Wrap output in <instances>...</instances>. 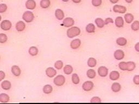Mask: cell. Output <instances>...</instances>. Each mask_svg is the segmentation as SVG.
Instances as JSON below:
<instances>
[{
  "instance_id": "cell-20",
  "label": "cell",
  "mask_w": 139,
  "mask_h": 104,
  "mask_svg": "<svg viewBox=\"0 0 139 104\" xmlns=\"http://www.w3.org/2000/svg\"><path fill=\"white\" fill-rule=\"evenodd\" d=\"M38 49L37 47L35 46H32L29 48L28 50V53L31 56H36L37 54H38Z\"/></svg>"
},
{
  "instance_id": "cell-28",
  "label": "cell",
  "mask_w": 139,
  "mask_h": 104,
  "mask_svg": "<svg viewBox=\"0 0 139 104\" xmlns=\"http://www.w3.org/2000/svg\"><path fill=\"white\" fill-rule=\"evenodd\" d=\"M87 32L89 33H92L95 32V26L93 23H89L86 26Z\"/></svg>"
},
{
  "instance_id": "cell-5",
  "label": "cell",
  "mask_w": 139,
  "mask_h": 104,
  "mask_svg": "<svg viewBox=\"0 0 139 104\" xmlns=\"http://www.w3.org/2000/svg\"><path fill=\"white\" fill-rule=\"evenodd\" d=\"M113 11L115 13L124 14L127 11V8L125 6L116 4L113 7Z\"/></svg>"
},
{
  "instance_id": "cell-16",
  "label": "cell",
  "mask_w": 139,
  "mask_h": 104,
  "mask_svg": "<svg viewBox=\"0 0 139 104\" xmlns=\"http://www.w3.org/2000/svg\"><path fill=\"white\" fill-rule=\"evenodd\" d=\"M119 77H120L119 72L116 71H112L109 74V78L111 80L113 81L117 80V79H119Z\"/></svg>"
},
{
  "instance_id": "cell-41",
  "label": "cell",
  "mask_w": 139,
  "mask_h": 104,
  "mask_svg": "<svg viewBox=\"0 0 139 104\" xmlns=\"http://www.w3.org/2000/svg\"><path fill=\"white\" fill-rule=\"evenodd\" d=\"M104 22H105V24H108L109 23H113L114 21L113 19H111L110 18H108L105 20Z\"/></svg>"
},
{
  "instance_id": "cell-29",
  "label": "cell",
  "mask_w": 139,
  "mask_h": 104,
  "mask_svg": "<svg viewBox=\"0 0 139 104\" xmlns=\"http://www.w3.org/2000/svg\"><path fill=\"white\" fill-rule=\"evenodd\" d=\"M125 19L127 23H130L133 21L134 16L130 13H127L125 15Z\"/></svg>"
},
{
  "instance_id": "cell-48",
  "label": "cell",
  "mask_w": 139,
  "mask_h": 104,
  "mask_svg": "<svg viewBox=\"0 0 139 104\" xmlns=\"http://www.w3.org/2000/svg\"><path fill=\"white\" fill-rule=\"evenodd\" d=\"M1 19H2V18H1V15H0V21H1Z\"/></svg>"
},
{
  "instance_id": "cell-26",
  "label": "cell",
  "mask_w": 139,
  "mask_h": 104,
  "mask_svg": "<svg viewBox=\"0 0 139 104\" xmlns=\"http://www.w3.org/2000/svg\"><path fill=\"white\" fill-rule=\"evenodd\" d=\"M116 44L120 46H124L127 44V40L125 38L120 37L116 40Z\"/></svg>"
},
{
  "instance_id": "cell-43",
  "label": "cell",
  "mask_w": 139,
  "mask_h": 104,
  "mask_svg": "<svg viewBox=\"0 0 139 104\" xmlns=\"http://www.w3.org/2000/svg\"><path fill=\"white\" fill-rule=\"evenodd\" d=\"M135 49L136 51L139 52V42L137 43L135 45Z\"/></svg>"
},
{
  "instance_id": "cell-17",
  "label": "cell",
  "mask_w": 139,
  "mask_h": 104,
  "mask_svg": "<svg viewBox=\"0 0 139 104\" xmlns=\"http://www.w3.org/2000/svg\"><path fill=\"white\" fill-rule=\"evenodd\" d=\"M115 25L117 27L121 28L123 26L124 20L122 17L119 16V17H117L116 18L115 21Z\"/></svg>"
},
{
  "instance_id": "cell-23",
  "label": "cell",
  "mask_w": 139,
  "mask_h": 104,
  "mask_svg": "<svg viewBox=\"0 0 139 104\" xmlns=\"http://www.w3.org/2000/svg\"><path fill=\"white\" fill-rule=\"evenodd\" d=\"M73 68L71 65H67L64 67V73L66 75L71 74L73 72Z\"/></svg>"
},
{
  "instance_id": "cell-14",
  "label": "cell",
  "mask_w": 139,
  "mask_h": 104,
  "mask_svg": "<svg viewBox=\"0 0 139 104\" xmlns=\"http://www.w3.org/2000/svg\"><path fill=\"white\" fill-rule=\"evenodd\" d=\"M15 28L18 32H22L26 28V24L24 22L20 21L16 24Z\"/></svg>"
},
{
  "instance_id": "cell-21",
  "label": "cell",
  "mask_w": 139,
  "mask_h": 104,
  "mask_svg": "<svg viewBox=\"0 0 139 104\" xmlns=\"http://www.w3.org/2000/svg\"><path fill=\"white\" fill-rule=\"evenodd\" d=\"M111 90L114 92H119L121 89V86L117 82H114L111 85Z\"/></svg>"
},
{
  "instance_id": "cell-24",
  "label": "cell",
  "mask_w": 139,
  "mask_h": 104,
  "mask_svg": "<svg viewBox=\"0 0 139 104\" xmlns=\"http://www.w3.org/2000/svg\"><path fill=\"white\" fill-rule=\"evenodd\" d=\"M95 22L96 24L97 25V27L100 28H103L105 25L104 21L102 19H101V18L96 19L95 20Z\"/></svg>"
},
{
  "instance_id": "cell-30",
  "label": "cell",
  "mask_w": 139,
  "mask_h": 104,
  "mask_svg": "<svg viewBox=\"0 0 139 104\" xmlns=\"http://www.w3.org/2000/svg\"><path fill=\"white\" fill-rule=\"evenodd\" d=\"M87 75L90 79H94L96 75V71L92 69L88 70L87 72Z\"/></svg>"
},
{
  "instance_id": "cell-40",
  "label": "cell",
  "mask_w": 139,
  "mask_h": 104,
  "mask_svg": "<svg viewBox=\"0 0 139 104\" xmlns=\"http://www.w3.org/2000/svg\"><path fill=\"white\" fill-rule=\"evenodd\" d=\"M133 82L135 85H139V75H135L133 77Z\"/></svg>"
},
{
  "instance_id": "cell-46",
  "label": "cell",
  "mask_w": 139,
  "mask_h": 104,
  "mask_svg": "<svg viewBox=\"0 0 139 104\" xmlns=\"http://www.w3.org/2000/svg\"><path fill=\"white\" fill-rule=\"evenodd\" d=\"M126 2L128 3H130L132 2V1H133V0H125Z\"/></svg>"
},
{
  "instance_id": "cell-42",
  "label": "cell",
  "mask_w": 139,
  "mask_h": 104,
  "mask_svg": "<svg viewBox=\"0 0 139 104\" xmlns=\"http://www.w3.org/2000/svg\"><path fill=\"white\" fill-rule=\"evenodd\" d=\"M5 76H6V74H5V73L3 71H0V81L3 80L4 79Z\"/></svg>"
},
{
  "instance_id": "cell-38",
  "label": "cell",
  "mask_w": 139,
  "mask_h": 104,
  "mask_svg": "<svg viewBox=\"0 0 139 104\" xmlns=\"http://www.w3.org/2000/svg\"><path fill=\"white\" fill-rule=\"evenodd\" d=\"M102 1V0H92V4L95 7H98L101 6Z\"/></svg>"
},
{
  "instance_id": "cell-10",
  "label": "cell",
  "mask_w": 139,
  "mask_h": 104,
  "mask_svg": "<svg viewBox=\"0 0 139 104\" xmlns=\"http://www.w3.org/2000/svg\"><path fill=\"white\" fill-rule=\"evenodd\" d=\"M26 8L29 10H33L36 7V2L34 0H27L25 4Z\"/></svg>"
},
{
  "instance_id": "cell-49",
  "label": "cell",
  "mask_w": 139,
  "mask_h": 104,
  "mask_svg": "<svg viewBox=\"0 0 139 104\" xmlns=\"http://www.w3.org/2000/svg\"><path fill=\"white\" fill-rule=\"evenodd\" d=\"M0 59H1V57H0Z\"/></svg>"
},
{
  "instance_id": "cell-32",
  "label": "cell",
  "mask_w": 139,
  "mask_h": 104,
  "mask_svg": "<svg viewBox=\"0 0 139 104\" xmlns=\"http://www.w3.org/2000/svg\"><path fill=\"white\" fill-rule=\"evenodd\" d=\"M79 77L77 74L74 73L72 75V81L74 84L77 85L79 83Z\"/></svg>"
},
{
  "instance_id": "cell-22",
  "label": "cell",
  "mask_w": 139,
  "mask_h": 104,
  "mask_svg": "<svg viewBox=\"0 0 139 104\" xmlns=\"http://www.w3.org/2000/svg\"><path fill=\"white\" fill-rule=\"evenodd\" d=\"M51 4V1L50 0H41L40 2V7L42 8L46 9L49 8Z\"/></svg>"
},
{
  "instance_id": "cell-2",
  "label": "cell",
  "mask_w": 139,
  "mask_h": 104,
  "mask_svg": "<svg viewBox=\"0 0 139 104\" xmlns=\"http://www.w3.org/2000/svg\"><path fill=\"white\" fill-rule=\"evenodd\" d=\"M22 19L25 22L30 23L34 20V15L32 12L30 11H26L23 14Z\"/></svg>"
},
{
  "instance_id": "cell-11",
  "label": "cell",
  "mask_w": 139,
  "mask_h": 104,
  "mask_svg": "<svg viewBox=\"0 0 139 104\" xmlns=\"http://www.w3.org/2000/svg\"><path fill=\"white\" fill-rule=\"evenodd\" d=\"M81 45V41L79 39H74L71 41V42L70 44V47L73 49H76L79 47Z\"/></svg>"
},
{
  "instance_id": "cell-3",
  "label": "cell",
  "mask_w": 139,
  "mask_h": 104,
  "mask_svg": "<svg viewBox=\"0 0 139 104\" xmlns=\"http://www.w3.org/2000/svg\"><path fill=\"white\" fill-rule=\"evenodd\" d=\"M54 84L57 86H61L65 82V77L63 75H58L53 80Z\"/></svg>"
},
{
  "instance_id": "cell-25",
  "label": "cell",
  "mask_w": 139,
  "mask_h": 104,
  "mask_svg": "<svg viewBox=\"0 0 139 104\" xmlns=\"http://www.w3.org/2000/svg\"><path fill=\"white\" fill-rule=\"evenodd\" d=\"M42 91H43V92L45 93V94H49L52 92L53 87L50 85H46L43 87Z\"/></svg>"
},
{
  "instance_id": "cell-34",
  "label": "cell",
  "mask_w": 139,
  "mask_h": 104,
  "mask_svg": "<svg viewBox=\"0 0 139 104\" xmlns=\"http://www.w3.org/2000/svg\"><path fill=\"white\" fill-rule=\"evenodd\" d=\"M8 40V37L6 34L4 33H1L0 34V43L1 44H4L7 42Z\"/></svg>"
},
{
  "instance_id": "cell-6",
  "label": "cell",
  "mask_w": 139,
  "mask_h": 104,
  "mask_svg": "<svg viewBox=\"0 0 139 104\" xmlns=\"http://www.w3.org/2000/svg\"><path fill=\"white\" fill-rule=\"evenodd\" d=\"M74 24V21L71 18H66L63 20V25L65 27H71Z\"/></svg>"
},
{
  "instance_id": "cell-45",
  "label": "cell",
  "mask_w": 139,
  "mask_h": 104,
  "mask_svg": "<svg viewBox=\"0 0 139 104\" xmlns=\"http://www.w3.org/2000/svg\"><path fill=\"white\" fill-rule=\"evenodd\" d=\"M73 2L75 3H79L81 2L82 0H72Z\"/></svg>"
},
{
  "instance_id": "cell-19",
  "label": "cell",
  "mask_w": 139,
  "mask_h": 104,
  "mask_svg": "<svg viewBox=\"0 0 139 104\" xmlns=\"http://www.w3.org/2000/svg\"><path fill=\"white\" fill-rule=\"evenodd\" d=\"M10 100L9 96L6 93H1L0 94V102L2 103H7Z\"/></svg>"
},
{
  "instance_id": "cell-33",
  "label": "cell",
  "mask_w": 139,
  "mask_h": 104,
  "mask_svg": "<svg viewBox=\"0 0 139 104\" xmlns=\"http://www.w3.org/2000/svg\"><path fill=\"white\" fill-rule=\"evenodd\" d=\"M131 28L134 31H137L139 30V21H135L131 25Z\"/></svg>"
},
{
  "instance_id": "cell-27",
  "label": "cell",
  "mask_w": 139,
  "mask_h": 104,
  "mask_svg": "<svg viewBox=\"0 0 139 104\" xmlns=\"http://www.w3.org/2000/svg\"><path fill=\"white\" fill-rule=\"evenodd\" d=\"M136 67V65L133 61H129L127 62V71H132L135 70Z\"/></svg>"
},
{
  "instance_id": "cell-7",
  "label": "cell",
  "mask_w": 139,
  "mask_h": 104,
  "mask_svg": "<svg viewBox=\"0 0 139 104\" xmlns=\"http://www.w3.org/2000/svg\"><path fill=\"white\" fill-rule=\"evenodd\" d=\"M94 86V83L92 81H87L84 82V84L82 85V88L83 90L88 92L92 90Z\"/></svg>"
},
{
  "instance_id": "cell-4",
  "label": "cell",
  "mask_w": 139,
  "mask_h": 104,
  "mask_svg": "<svg viewBox=\"0 0 139 104\" xmlns=\"http://www.w3.org/2000/svg\"><path fill=\"white\" fill-rule=\"evenodd\" d=\"M1 28L2 30H5V31H7L10 29V28H12V22L10 21L9 20H3V21L1 23Z\"/></svg>"
},
{
  "instance_id": "cell-35",
  "label": "cell",
  "mask_w": 139,
  "mask_h": 104,
  "mask_svg": "<svg viewBox=\"0 0 139 104\" xmlns=\"http://www.w3.org/2000/svg\"><path fill=\"white\" fill-rule=\"evenodd\" d=\"M55 67L57 70H61L63 67V62L61 60L57 61L55 64Z\"/></svg>"
},
{
  "instance_id": "cell-47",
  "label": "cell",
  "mask_w": 139,
  "mask_h": 104,
  "mask_svg": "<svg viewBox=\"0 0 139 104\" xmlns=\"http://www.w3.org/2000/svg\"><path fill=\"white\" fill-rule=\"evenodd\" d=\"M62 1H63V2H68V1H69V0H62Z\"/></svg>"
},
{
  "instance_id": "cell-13",
  "label": "cell",
  "mask_w": 139,
  "mask_h": 104,
  "mask_svg": "<svg viewBox=\"0 0 139 104\" xmlns=\"http://www.w3.org/2000/svg\"><path fill=\"white\" fill-rule=\"evenodd\" d=\"M11 71L13 74L15 76H19L21 75V71L19 67L17 65H14L12 67Z\"/></svg>"
},
{
  "instance_id": "cell-18",
  "label": "cell",
  "mask_w": 139,
  "mask_h": 104,
  "mask_svg": "<svg viewBox=\"0 0 139 104\" xmlns=\"http://www.w3.org/2000/svg\"><path fill=\"white\" fill-rule=\"evenodd\" d=\"M12 87V84L10 81L4 80L1 83V87L4 90H9Z\"/></svg>"
},
{
  "instance_id": "cell-12",
  "label": "cell",
  "mask_w": 139,
  "mask_h": 104,
  "mask_svg": "<svg viewBox=\"0 0 139 104\" xmlns=\"http://www.w3.org/2000/svg\"><path fill=\"white\" fill-rule=\"evenodd\" d=\"M46 74L48 77H53L56 75L57 71L52 67H49L46 70Z\"/></svg>"
},
{
  "instance_id": "cell-31",
  "label": "cell",
  "mask_w": 139,
  "mask_h": 104,
  "mask_svg": "<svg viewBox=\"0 0 139 104\" xmlns=\"http://www.w3.org/2000/svg\"><path fill=\"white\" fill-rule=\"evenodd\" d=\"M97 64V61L94 58H90L88 61V65L90 67H94Z\"/></svg>"
},
{
  "instance_id": "cell-8",
  "label": "cell",
  "mask_w": 139,
  "mask_h": 104,
  "mask_svg": "<svg viewBox=\"0 0 139 104\" xmlns=\"http://www.w3.org/2000/svg\"><path fill=\"white\" fill-rule=\"evenodd\" d=\"M98 73L101 77H105L108 75V70L105 66H101L98 69Z\"/></svg>"
},
{
  "instance_id": "cell-36",
  "label": "cell",
  "mask_w": 139,
  "mask_h": 104,
  "mask_svg": "<svg viewBox=\"0 0 139 104\" xmlns=\"http://www.w3.org/2000/svg\"><path fill=\"white\" fill-rule=\"evenodd\" d=\"M119 68L122 71H127V62L122 61L119 64Z\"/></svg>"
},
{
  "instance_id": "cell-44",
  "label": "cell",
  "mask_w": 139,
  "mask_h": 104,
  "mask_svg": "<svg viewBox=\"0 0 139 104\" xmlns=\"http://www.w3.org/2000/svg\"><path fill=\"white\" fill-rule=\"evenodd\" d=\"M111 3H113V4H115L117 2H118L119 0H109Z\"/></svg>"
},
{
  "instance_id": "cell-37",
  "label": "cell",
  "mask_w": 139,
  "mask_h": 104,
  "mask_svg": "<svg viewBox=\"0 0 139 104\" xmlns=\"http://www.w3.org/2000/svg\"><path fill=\"white\" fill-rule=\"evenodd\" d=\"M7 6L4 3L0 4V13H3L7 10Z\"/></svg>"
},
{
  "instance_id": "cell-15",
  "label": "cell",
  "mask_w": 139,
  "mask_h": 104,
  "mask_svg": "<svg viewBox=\"0 0 139 104\" xmlns=\"http://www.w3.org/2000/svg\"><path fill=\"white\" fill-rule=\"evenodd\" d=\"M55 16L58 20H62L65 17V15L61 9H57L55 11Z\"/></svg>"
},
{
  "instance_id": "cell-1",
  "label": "cell",
  "mask_w": 139,
  "mask_h": 104,
  "mask_svg": "<svg viewBox=\"0 0 139 104\" xmlns=\"http://www.w3.org/2000/svg\"><path fill=\"white\" fill-rule=\"evenodd\" d=\"M81 33V29L77 27H71L67 30V35L69 38H73L79 35Z\"/></svg>"
},
{
  "instance_id": "cell-39",
  "label": "cell",
  "mask_w": 139,
  "mask_h": 104,
  "mask_svg": "<svg viewBox=\"0 0 139 104\" xmlns=\"http://www.w3.org/2000/svg\"><path fill=\"white\" fill-rule=\"evenodd\" d=\"M91 102L92 103H95V102H101V98L98 97H94L91 98V99L90 100Z\"/></svg>"
},
{
  "instance_id": "cell-9",
  "label": "cell",
  "mask_w": 139,
  "mask_h": 104,
  "mask_svg": "<svg viewBox=\"0 0 139 104\" xmlns=\"http://www.w3.org/2000/svg\"><path fill=\"white\" fill-rule=\"evenodd\" d=\"M114 58L116 60H121L124 58L125 53L123 50H122L121 49H118V50H116L114 52Z\"/></svg>"
}]
</instances>
